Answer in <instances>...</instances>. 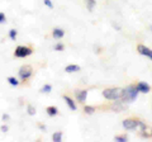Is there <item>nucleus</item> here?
<instances>
[{
    "label": "nucleus",
    "mask_w": 152,
    "mask_h": 142,
    "mask_svg": "<svg viewBox=\"0 0 152 142\" xmlns=\"http://www.w3.org/2000/svg\"><path fill=\"white\" fill-rule=\"evenodd\" d=\"M17 36H18L17 29H10V31H9V38H10L12 41H15L17 40Z\"/></svg>",
    "instance_id": "aec40b11"
},
{
    "label": "nucleus",
    "mask_w": 152,
    "mask_h": 142,
    "mask_svg": "<svg viewBox=\"0 0 152 142\" xmlns=\"http://www.w3.org/2000/svg\"><path fill=\"white\" fill-rule=\"evenodd\" d=\"M85 1H86V7L89 9V12H93L94 7L96 5V0H85Z\"/></svg>",
    "instance_id": "dca6fc26"
},
{
    "label": "nucleus",
    "mask_w": 152,
    "mask_h": 142,
    "mask_svg": "<svg viewBox=\"0 0 152 142\" xmlns=\"http://www.w3.org/2000/svg\"><path fill=\"white\" fill-rule=\"evenodd\" d=\"M52 36H53L55 40H61V38H64V36H65V31L62 28H55V29L52 31Z\"/></svg>",
    "instance_id": "1a4fd4ad"
},
{
    "label": "nucleus",
    "mask_w": 152,
    "mask_h": 142,
    "mask_svg": "<svg viewBox=\"0 0 152 142\" xmlns=\"http://www.w3.org/2000/svg\"><path fill=\"white\" fill-rule=\"evenodd\" d=\"M123 128L126 130H136L137 127H138V119H132V118H129V119H124L122 123Z\"/></svg>",
    "instance_id": "39448f33"
},
{
    "label": "nucleus",
    "mask_w": 152,
    "mask_h": 142,
    "mask_svg": "<svg viewBox=\"0 0 152 142\" xmlns=\"http://www.w3.org/2000/svg\"><path fill=\"white\" fill-rule=\"evenodd\" d=\"M38 127H39V130H41V131H46V126H45V124H39Z\"/></svg>",
    "instance_id": "c85d7f7f"
},
{
    "label": "nucleus",
    "mask_w": 152,
    "mask_h": 142,
    "mask_svg": "<svg viewBox=\"0 0 152 142\" xmlns=\"http://www.w3.org/2000/svg\"><path fill=\"white\" fill-rule=\"evenodd\" d=\"M64 100H65L66 104H67V107L70 108L71 111H76V109H77V107H76V103H75L70 97H66V95H65V97H64Z\"/></svg>",
    "instance_id": "9d476101"
},
{
    "label": "nucleus",
    "mask_w": 152,
    "mask_h": 142,
    "mask_svg": "<svg viewBox=\"0 0 152 142\" xmlns=\"http://www.w3.org/2000/svg\"><path fill=\"white\" fill-rule=\"evenodd\" d=\"M88 90H77V91H75V95H76V99L80 102V103H84L85 100H86V98H88Z\"/></svg>",
    "instance_id": "6e6552de"
},
{
    "label": "nucleus",
    "mask_w": 152,
    "mask_h": 142,
    "mask_svg": "<svg viewBox=\"0 0 152 142\" xmlns=\"http://www.w3.org/2000/svg\"><path fill=\"white\" fill-rule=\"evenodd\" d=\"M80 70H81V67H80L79 65H74V64H72V65H67V66L65 67V71H66L67 74L77 72V71H80Z\"/></svg>",
    "instance_id": "9b49d317"
},
{
    "label": "nucleus",
    "mask_w": 152,
    "mask_h": 142,
    "mask_svg": "<svg viewBox=\"0 0 152 142\" xmlns=\"http://www.w3.org/2000/svg\"><path fill=\"white\" fill-rule=\"evenodd\" d=\"M137 51H138L140 55L146 56V57H148V59L152 61V50L148 48L147 46H145V45H138V46H137Z\"/></svg>",
    "instance_id": "423d86ee"
},
{
    "label": "nucleus",
    "mask_w": 152,
    "mask_h": 142,
    "mask_svg": "<svg viewBox=\"0 0 152 142\" xmlns=\"http://www.w3.org/2000/svg\"><path fill=\"white\" fill-rule=\"evenodd\" d=\"M122 94H123V89L121 88H110L103 90V97L108 99V100H118V99L122 98Z\"/></svg>",
    "instance_id": "f03ea898"
},
{
    "label": "nucleus",
    "mask_w": 152,
    "mask_h": 142,
    "mask_svg": "<svg viewBox=\"0 0 152 142\" xmlns=\"http://www.w3.org/2000/svg\"><path fill=\"white\" fill-rule=\"evenodd\" d=\"M141 137H143V138H148V137H151V135L147 133L146 131H142V132H141Z\"/></svg>",
    "instance_id": "a878e982"
},
{
    "label": "nucleus",
    "mask_w": 152,
    "mask_h": 142,
    "mask_svg": "<svg viewBox=\"0 0 152 142\" xmlns=\"http://www.w3.org/2000/svg\"><path fill=\"white\" fill-rule=\"evenodd\" d=\"M1 119H3L4 122H5V121H9V119H10V116H9V114H5V113H4L3 117H1Z\"/></svg>",
    "instance_id": "cd10ccee"
},
{
    "label": "nucleus",
    "mask_w": 152,
    "mask_h": 142,
    "mask_svg": "<svg viewBox=\"0 0 152 142\" xmlns=\"http://www.w3.org/2000/svg\"><path fill=\"white\" fill-rule=\"evenodd\" d=\"M55 50H56V51H64V50H65V46H64V43H56V46H55Z\"/></svg>",
    "instance_id": "b1692460"
},
{
    "label": "nucleus",
    "mask_w": 152,
    "mask_h": 142,
    "mask_svg": "<svg viewBox=\"0 0 152 142\" xmlns=\"http://www.w3.org/2000/svg\"><path fill=\"white\" fill-rule=\"evenodd\" d=\"M27 113L29 116H36V113H37V111H36V108L32 105V104H28L27 105Z\"/></svg>",
    "instance_id": "a211bd4d"
},
{
    "label": "nucleus",
    "mask_w": 152,
    "mask_h": 142,
    "mask_svg": "<svg viewBox=\"0 0 152 142\" xmlns=\"http://www.w3.org/2000/svg\"><path fill=\"white\" fill-rule=\"evenodd\" d=\"M140 91L137 90L136 85H129L128 88L123 89V94H122V102L123 103H132L138 98Z\"/></svg>",
    "instance_id": "f257e3e1"
},
{
    "label": "nucleus",
    "mask_w": 152,
    "mask_h": 142,
    "mask_svg": "<svg viewBox=\"0 0 152 142\" xmlns=\"http://www.w3.org/2000/svg\"><path fill=\"white\" fill-rule=\"evenodd\" d=\"M95 111L96 109H95V107H93V105H86L84 108V112L86 113V114H94Z\"/></svg>",
    "instance_id": "6ab92c4d"
},
{
    "label": "nucleus",
    "mask_w": 152,
    "mask_h": 142,
    "mask_svg": "<svg viewBox=\"0 0 152 142\" xmlns=\"http://www.w3.org/2000/svg\"><path fill=\"white\" fill-rule=\"evenodd\" d=\"M138 127L141 128V131H146V130H147V124H146L145 122L140 121V119H138Z\"/></svg>",
    "instance_id": "5701e85b"
},
{
    "label": "nucleus",
    "mask_w": 152,
    "mask_h": 142,
    "mask_svg": "<svg viewBox=\"0 0 152 142\" xmlns=\"http://www.w3.org/2000/svg\"><path fill=\"white\" fill-rule=\"evenodd\" d=\"M136 88H137V90H138L140 93H143V94L150 93V90H151V86H150V85L147 84V83H145V81H140V83H137Z\"/></svg>",
    "instance_id": "0eeeda50"
},
{
    "label": "nucleus",
    "mask_w": 152,
    "mask_h": 142,
    "mask_svg": "<svg viewBox=\"0 0 152 142\" xmlns=\"http://www.w3.org/2000/svg\"><path fill=\"white\" fill-rule=\"evenodd\" d=\"M114 140L118 141V142H127L128 137L126 135H121V136H115V137H114Z\"/></svg>",
    "instance_id": "412c9836"
},
{
    "label": "nucleus",
    "mask_w": 152,
    "mask_h": 142,
    "mask_svg": "<svg viewBox=\"0 0 152 142\" xmlns=\"http://www.w3.org/2000/svg\"><path fill=\"white\" fill-rule=\"evenodd\" d=\"M32 74H33V70L29 65H24V66H22L20 69H19V79L23 80V81H26V80H28L31 76H32Z\"/></svg>",
    "instance_id": "20e7f679"
},
{
    "label": "nucleus",
    "mask_w": 152,
    "mask_h": 142,
    "mask_svg": "<svg viewBox=\"0 0 152 142\" xmlns=\"http://www.w3.org/2000/svg\"><path fill=\"white\" fill-rule=\"evenodd\" d=\"M7 22V18H5V14L0 12V24H3V23Z\"/></svg>",
    "instance_id": "393cba45"
},
{
    "label": "nucleus",
    "mask_w": 152,
    "mask_h": 142,
    "mask_svg": "<svg viewBox=\"0 0 152 142\" xmlns=\"http://www.w3.org/2000/svg\"><path fill=\"white\" fill-rule=\"evenodd\" d=\"M52 141H55V142L62 141V132H55V133L52 135Z\"/></svg>",
    "instance_id": "ddd939ff"
},
{
    "label": "nucleus",
    "mask_w": 152,
    "mask_h": 142,
    "mask_svg": "<svg viewBox=\"0 0 152 142\" xmlns=\"http://www.w3.org/2000/svg\"><path fill=\"white\" fill-rule=\"evenodd\" d=\"M150 31H151V32H152V26H151V27H150Z\"/></svg>",
    "instance_id": "c756f323"
},
{
    "label": "nucleus",
    "mask_w": 152,
    "mask_h": 142,
    "mask_svg": "<svg viewBox=\"0 0 152 142\" xmlns=\"http://www.w3.org/2000/svg\"><path fill=\"white\" fill-rule=\"evenodd\" d=\"M8 130H9V127H8V126H5V124H3L1 127H0V131L4 132V133H5V132H8Z\"/></svg>",
    "instance_id": "bb28decb"
},
{
    "label": "nucleus",
    "mask_w": 152,
    "mask_h": 142,
    "mask_svg": "<svg viewBox=\"0 0 152 142\" xmlns=\"http://www.w3.org/2000/svg\"><path fill=\"white\" fill-rule=\"evenodd\" d=\"M46 112H47V114H48L50 117H55V116L58 114V109H57L56 107H53V105L47 107L46 108Z\"/></svg>",
    "instance_id": "f8f14e48"
},
{
    "label": "nucleus",
    "mask_w": 152,
    "mask_h": 142,
    "mask_svg": "<svg viewBox=\"0 0 152 142\" xmlns=\"http://www.w3.org/2000/svg\"><path fill=\"white\" fill-rule=\"evenodd\" d=\"M112 109L114 112H123V109H124V105L121 103H115V104H113L112 105Z\"/></svg>",
    "instance_id": "4468645a"
},
{
    "label": "nucleus",
    "mask_w": 152,
    "mask_h": 142,
    "mask_svg": "<svg viewBox=\"0 0 152 142\" xmlns=\"http://www.w3.org/2000/svg\"><path fill=\"white\" fill-rule=\"evenodd\" d=\"M32 53H33V50L27 46H18L15 51H14V56L18 59H26L28 56H31Z\"/></svg>",
    "instance_id": "7ed1b4c3"
},
{
    "label": "nucleus",
    "mask_w": 152,
    "mask_h": 142,
    "mask_svg": "<svg viewBox=\"0 0 152 142\" xmlns=\"http://www.w3.org/2000/svg\"><path fill=\"white\" fill-rule=\"evenodd\" d=\"M8 83L12 85V86H18L19 85V80L17 78H14V76H9L8 78Z\"/></svg>",
    "instance_id": "f3484780"
},
{
    "label": "nucleus",
    "mask_w": 152,
    "mask_h": 142,
    "mask_svg": "<svg viewBox=\"0 0 152 142\" xmlns=\"http://www.w3.org/2000/svg\"><path fill=\"white\" fill-rule=\"evenodd\" d=\"M43 4L48 8V9H53V3L51 1V0H43Z\"/></svg>",
    "instance_id": "4be33fe9"
},
{
    "label": "nucleus",
    "mask_w": 152,
    "mask_h": 142,
    "mask_svg": "<svg viewBox=\"0 0 152 142\" xmlns=\"http://www.w3.org/2000/svg\"><path fill=\"white\" fill-rule=\"evenodd\" d=\"M151 137H152V131H151Z\"/></svg>",
    "instance_id": "7c9ffc66"
},
{
    "label": "nucleus",
    "mask_w": 152,
    "mask_h": 142,
    "mask_svg": "<svg viewBox=\"0 0 152 142\" xmlns=\"http://www.w3.org/2000/svg\"><path fill=\"white\" fill-rule=\"evenodd\" d=\"M51 90H52V85H50V84H46V85H43V86L41 88V93L42 94H48V93H51Z\"/></svg>",
    "instance_id": "2eb2a0df"
}]
</instances>
